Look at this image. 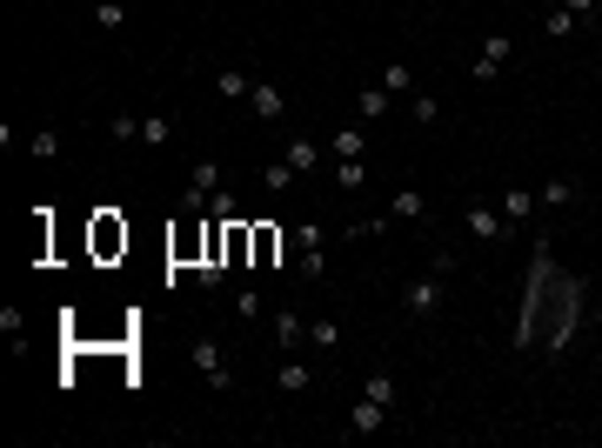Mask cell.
Masks as SVG:
<instances>
[{"instance_id":"12","label":"cell","mask_w":602,"mask_h":448,"mask_svg":"<svg viewBox=\"0 0 602 448\" xmlns=\"http://www.w3.org/2000/svg\"><path fill=\"white\" fill-rule=\"evenodd\" d=\"M214 94H221V101H248V94H255V74H241V67H221V74H214Z\"/></svg>"},{"instance_id":"29","label":"cell","mask_w":602,"mask_h":448,"mask_svg":"<svg viewBox=\"0 0 602 448\" xmlns=\"http://www.w3.org/2000/svg\"><path fill=\"white\" fill-rule=\"evenodd\" d=\"M308 342H315L321 355H335V348H342V335H335V321H308Z\"/></svg>"},{"instance_id":"16","label":"cell","mask_w":602,"mask_h":448,"mask_svg":"<svg viewBox=\"0 0 602 448\" xmlns=\"http://www.w3.org/2000/svg\"><path fill=\"white\" fill-rule=\"evenodd\" d=\"M502 214H509V228L529 221V214H536V188H509V195H502Z\"/></svg>"},{"instance_id":"23","label":"cell","mask_w":602,"mask_h":448,"mask_svg":"<svg viewBox=\"0 0 602 448\" xmlns=\"http://www.w3.org/2000/svg\"><path fill=\"white\" fill-rule=\"evenodd\" d=\"M282 261V235L274 228H255V268H274Z\"/></svg>"},{"instance_id":"5","label":"cell","mask_w":602,"mask_h":448,"mask_svg":"<svg viewBox=\"0 0 602 448\" xmlns=\"http://www.w3.org/2000/svg\"><path fill=\"white\" fill-rule=\"evenodd\" d=\"M214 188H221V161H195V174H188V195H181V208L201 214L214 201Z\"/></svg>"},{"instance_id":"20","label":"cell","mask_w":602,"mask_h":448,"mask_svg":"<svg viewBox=\"0 0 602 448\" xmlns=\"http://www.w3.org/2000/svg\"><path fill=\"white\" fill-rule=\"evenodd\" d=\"M382 88H389L395 101H408V94H415V67H408V60H389V81H382Z\"/></svg>"},{"instance_id":"6","label":"cell","mask_w":602,"mask_h":448,"mask_svg":"<svg viewBox=\"0 0 602 448\" xmlns=\"http://www.w3.org/2000/svg\"><path fill=\"white\" fill-rule=\"evenodd\" d=\"M509 54H515V47H509V34H489V41H482V54H475V67H468V81H496Z\"/></svg>"},{"instance_id":"33","label":"cell","mask_w":602,"mask_h":448,"mask_svg":"<svg viewBox=\"0 0 602 448\" xmlns=\"http://www.w3.org/2000/svg\"><path fill=\"white\" fill-rule=\"evenodd\" d=\"M556 7H569L575 20H583V14H596V0H556Z\"/></svg>"},{"instance_id":"7","label":"cell","mask_w":602,"mask_h":448,"mask_svg":"<svg viewBox=\"0 0 602 448\" xmlns=\"http://www.w3.org/2000/svg\"><path fill=\"white\" fill-rule=\"evenodd\" d=\"M375 429H389V408H382V402H368V395H361V402L348 408V429H342V435H375Z\"/></svg>"},{"instance_id":"34","label":"cell","mask_w":602,"mask_h":448,"mask_svg":"<svg viewBox=\"0 0 602 448\" xmlns=\"http://www.w3.org/2000/svg\"><path fill=\"white\" fill-rule=\"evenodd\" d=\"M88 7H101V0H88Z\"/></svg>"},{"instance_id":"21","label":"cell","mask_w":602,"mask_h":448,"mask_svg":"<svg viewBox=\"0 0 602 448\" xmlns=\"http://www.w3.org/2000/svg\"><path fill=\"white\" fill-rule=\"evenodd\" d=\"M335 188L361 195V188H368V161H335Z\"/></svg>"},{"instance_id":"3","label":"cell","mask_w":602,"mask_h":448,"mask_svg":"<svg viewBox=\"0 0 602 448\" xmlns=\"http://www.w3.org/2000/svg\"><path fill=\"white\" fill-rule=\"evenodd\" d=\"M188 361H195V375L208 382L214 395H221V389H235V375H228V348L214 342V335H195V342H188Z\"/></svg>"},{"instance_id":"26","label":"cell","mask_w":602,"mask_h":448,"mask_svg":"<svg viewBox=\"0 0 602 448\" xmlns=\"http://www.w3.org/2000/svg\"><path fill=\"white\" fill-rule=\"evenodd\" d=\"M542 34H549V41H569V34H575V14H569V7H549V14H542Z\"/></svg>"},{"instance_id":"15","label":"cell","mask_w":602,"mask_h":448,"mask_svg":"<svg viewBox=\"0 0 602 448\" xmlns=\"http://www.w3.org/2000/svg\"><path fill=\"white\" fill-rule=\"evenodd\" d=\"M301 335H308V321H301L295 308H274V342H282V348H295Z\"/></svg>"},{"instance_id":"30","label":"cell","mask_w":602,"mask_h":448,"mask_svg":"<svg viewBox=\"0 0 602 448\" xmlns=\"http://www.w3.org/2000/svg\"><path fill=\"white\" fill-rule=\"evenodd\" d=\"M235 195H228V188H214V201H208V221H235Z\"/></svg>"},{"instance_id":"27","label":"cell","mask_w":602,"mask_h":448,"mask_svg":"<svg viewBox=\"0 0 602 448\" xmlns=\"http://www.w3.org/2000/svg\"><path fill=\"white\" fill-rule=\"evenodd\" d=\"M94 248H101V254L127 248V228H114V214H101V228H94Z\"/></svg>"},{"instance_id":"4","label":"cell","mask_w":602,"mask_h":448,"mask_svg":"<svg viewBox=\"0 0 602 448\" xmlns=\"http://www.w3.org/2000/svg\"><path fill=\"white\" fill-rule=\"evenodd\" d=\"M462 228H468V241H482V248L509 241V214H496L489 201H468V208H462Z\"/></svg>"},{"instance_id":"22","label":"cell","mask_w":602,"mask_h":448,"mask_svg":"<svg viewBox=\"0 0 602 448\" xmlns=\"http://www.w3.org/2000/svg\"><path fill=\"white\" fill-rule=\"evenodd\" d=\"M88 14H94V27H101V34H120V27H127V7H120V0H101V7H88Z\"/></svg>"},{"instance_id":"1","label":"cell","mask_w":602,"mask_h":448,"mask_svg":"<svg viewBox=\"0 0 602 448\" xmlns=\"http://www.w3.org/2000/svg\"><path fill=\"white\" fill-rule=\"evenodd\" d=\"M575 321H583V288L549 261V241H536V268H529V295H522V328L515 348H542V355H562L575 342Z\"/></svg>"},{"instance_id":"24","label":"cell","mask_w":602,"mask_h":448,"mask_svg":"<svg viewBox=\"0 0 602 448\" xmlns=\"http://www.w3.org/2000/svg\"><path fill=\"white\" fill-rule=\"evenodd\" d=\"M27 154H34V161H54V154H60V127H34V135H27Z\"/></svg>"},{"instance_id":"32","label":"cell","mask_w":602,"mask_h":448,"mask_svg":"<svg viewBox=\"0 0 602 448\" xmlns=\"http://www.w3.org/2000/svg\"><path fill=\"white\" fill-rule=\"evenodd\" d=\"M107 135H114V141H141V120L120 114V120H107Z\"/></svg>"},{"instance_id":"19","label":"cell","mask_w":602,"mask_h":448,"mask_svg":"<svg viewBox=\"0 0 602 448\" xmlns=\"http://www.w3.org/2000/svg\"><path fill=\"white\" fill-rule=\"evenodd\" d=\"M167 141H174V120H167V114H148V120H141V148H167Z\"/></svg>"},{"instance_id":"11","label":"cell","mask_w":602,"mask_h":448,"mask_svg":"<svg viewBox=\"0 0 602 448\" xmlns=\"http://www.w3.org/2000/svg\"><path fill=\"white\" fill-rule=\"evenodd\" d=\"M569 201H575V181H549V188H536V214H556V208H569Z\"/></svg>"},{"instance_id":"28","label":"cell","mask_w":602,"mask_h":448,"mask_svg":"<svg viewBox=\"0 0 602 448\" xmlns=\"http://www.w3.org/2000/svg\"><path fill=\"white\" fill-rule=\"evenodd\" d=\"M261 188H268V195H282V188H295V167H288V161H268V167H261Z\"/></svg>"},{"instance_id":"17","label":"cell","mask_w":602,"mask_h":448,"mask_svg":"<svg viewBox=\"0 0 602 448\" xmlns=\"http://www.w3.org/2000/svg\"><path fill=\"white\" fill-rule=\"evenodd\" d=\"M274 382H282L288 395H301V389H315V368H308V361H282V375H274Z\"/></svg>"},{"instance_id":"8","label":"cell","mask_w":602,"mask_h":448,"mask_svg":"<svg viewBox=\"0 0 602 448\" xmlns=\"http://www.w3.org/2000/svg\"><path fill=\"white\" fill-rule=\"evenodd\" d=\"M282 161L295 167V174H315V167H321V148H315V141H308V135H295V141H288V148H282Z\"/></svg>"},{"instance_id":"13","label":"cell","mask_w":602,"mask_h":448,"mask_svg":"<svg viewBox=\"0 0 602 448\" xmlns=\"http://www.w3.org/2000/svg\"><path fill=\"white\" fill-rule=\"evenodd\" d=\"M389 214L395 221H421V214H428V195H421V188H402V195L389 201Z\"/></svg>"},{"instance_id":"10","label":"cell","mask_w":602,"mask_h":448,"mask_svg":"<svg viewBox=\"0 0 602 448\" xmlns=\"http://www.w3.org/2000/svg\"><path fill=\"white\" fill-rule=\"evenodd\" d=\"M389 107H395L389 88H361V94H355V120H361V127H368V120H382Z\"/></svg>"},{"instance_id":"9","label":"cell","mask_w":602,"mask_h":448,"mask_svg":"<svg viewBox=\"0 0 602 448\" xmlns=\"http://www.w3.org/2000/svg\"><path fill=\"white\" fill-rule=\"evenodd\" d=\"M248 114H255V120H282V88H274V81H255V94H248Z\"/></svg>"},{"instance_id":"2","label":"cell","mask_w":602,"mask_h":448,"mask_svg":"<svg viewBox=\"0 0 602 448\" xmlns=\"http://www.w3.org/2000/svg\"><path fill=\"white\" fill-rule=\"evenodd\" d=\"M449 268H455L449 254H436V268H428V274H415V282H408V295H402V308H408V314H415V321H428V314H436V308H442V295H449Z\"/></svg>"},{"instance_id":"14","label":"cell","mask_w":602,"mask_h":448,"mask_svg":"<svg viewBox=\"0 0 602 448\" xmlns=\"http://www.w3.org/2000/svg\"><path fill=\"white\" fill-rule=\"evenodd\" d=\"M368 154V135L361 127H335V161H361Z\"/></svg>"},{"instance_id":"18","label":"cell","mask_w":602,"mask_h":448,"mask_svg":"<svg viewBox=\"0 0 602 448\" xmlns=\"http://www.w3.org/2000/svg\"><path fill=\"white\" fill-rule=\"evenodd\" d=\"M408 120H415V127H436V120H442V101H436V94H408Z\"/></svg>"},{"instance_id":"25","label":"cell","mask_w":602,"mask_h":448,"mask_svg":"<svg viewBox=\"0 0 602 448\" xmlns=\"http://www.w3.org/2000/svg\"><path fill=\"white\" fill-rule=\"evenodd\" d=\"M361 395H368V402H382V408H395V375H389V368L368 375V382H361Z\"/></svg>"},{"instance_id":"31","label":"cell","mask_w":602,"mask_h":448,"mask_svg":"<svg viewBox=\"0 0 602 448\" xmlns=\"http://www.w3.org/2000/svg\"><path fill=\"white\" fill-rule=\"evenodd\" d=\"M261 308H268V301H261V295H255V288H241V295H235V314H241V321H255V314H261Z\"/></svg>"}]
</instances>
